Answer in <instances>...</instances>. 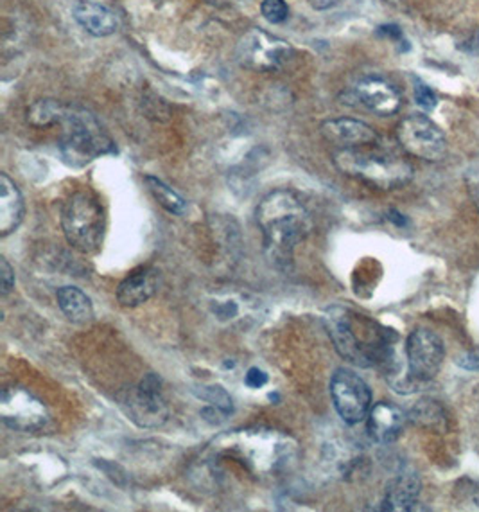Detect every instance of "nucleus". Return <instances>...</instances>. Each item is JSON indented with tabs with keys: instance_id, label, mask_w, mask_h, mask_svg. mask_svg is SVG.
Here are the masks:
<instances>
[{
	"instance_id": "1",
	"label": "nucleus",
	"mask_w": 479,
	"mask_h": 512,
	"mask_svg": "<svg viewBox=\"0 0 479 512\" xmlns=\"http://www.w3.org/2000/svg\"><path fill=\"white\" fill-rule=\"evenodd\" d=\"M257 223L264 236V250L278 270H289L293 252L313 230V218L304 202L289 189L266 195L257 211Z\"/></svg>"
},
{
	"instance_id": "2",
	"label": "nucleus",
	"mask_w": 479,
	"mask_h": 512,
	"mask_svg": "<svg viewBox=\"0 0 479 512\" xmlns=\"http://www.w3.org/2000/svg\"><path fill=\"white\" fill-rule=\"evenodd\" d=\"M327 333L340 356L357 366H388L397 335L364 315L333 306L324 316Z\"/></svg>"
},
{
	"instance_id": "3",
	"label": "nucleus",
	"mask_w": 479,
	"mask_h": 512,
	"mask_svg": "<svg viewBox=\"0 0 479 512\" xmlns=\"http://www.w3.org/2000/svg\"><path fill=\"white\" fill-rule=\"evenodd\" d=\"M58 125L64 126L60 149L69 166L81 167L103 155L115 153L114 141L105 134L95 115L86 108L64 105Z\"/></svg>"
},
{
	"instance_id": "4",
	"label": "nucleus",
	"mask_w": 479,
	"mask_h": 512,
	"mask_svg": "<svg viewBox=\"0 0 479 512\" xmlns=\"http://www.w3.org/2000/svg\"><path fill=\"white\" fill-rule=\"evenodd\" d=\"M333 160L343 175L384 191L406 186L413 176V167L404 158L372 153L361 147L338 149Z\"/></svg>"
},
{
	"instance_id": "5",
	"label": "nucleus",
	"mask_w": 479,
	"mask_h": 512,
	"mask_svg": "<svg viewBox=\"0 0 479 512\" xmlns=\"http://www.w3.org/2000/svg\"><path fill=\"white\" fill-rule=\"evenodd\" d=\"M62 228L72 248L81 254L97 252L106 228L103 206L90 193L70 195L62 207Z\"/></svg>"
},
{
	"instance_id": "6",
	"label": "nucleus",
	"mask_w": 479,
	"mask_h": 512,
	"mask_svg": "<svg viewBox=\"0 0 479 512\" xmlns=\"http://www.w3.org/2000/svg\"><path fill=\"white\" fill-rule=\"evenodd\" d=\"M408 374L395 387L401 394H410L434 379L444 366L445 347L442 338L429 329H414L406 340Z\"/></svg>"
},
{
	"instance_id": "7",
	"label": "nucleus",
	"mask_w": 479,
	"mask_h": 512,
	"mask_svg": "<svg viewBox=\"0 0 479 512\" xmlns=\"http://www.w3.org/2000/svg\"><path fill=\"white\" fill-rule=\"evenodd\" d=\"M291 56L293 47L287 40L259 27L248 29L235 47L239 65L254 73H274L284 67Z\"/></svg>"
},
{
	"instance_id": "8",
	"label": "nucleus",
	"mask_w": 479,
	"mask_h": 512,
	"mask_svg": "<svg viewBox=\"0 0 479 512\" xmlns=\"http://www.w3.org/2000/svg\"><path fill=\"white\" fill-rule=\"evenodd\" d=\"M0 417L5 427L22 434H35L49 425L47 407L24 387L4 388L0 399Z\"/></svg>"
},
{
	"instance_id": "9",
	"label": "nucleus",
	"mask_w": 479,
	"mask_h": 512,
	"mask_svg": "<svg viewBox=\"0 0 479 512\" xmlns=\"http://www.w3.org/2000/svg\"><path fill=\"white\" fill-rule=\"evenodd\" d=\"M331 397L338 416L348 425L364 421L372 408V392L366 381L350 368H338L331 379Z\"/></svg>"
},
{
	"instance_id": "10",
	"label": "nucleus",
	"mask_w": 479,
	"mask_h": 512,
	"mask_svg": "<svg viewBox=\"0 0 479 512\" xmlns=\"http://www.w3.org/2000/svg\"><path fill=\"white\" fill-rule=\"evenodd\" d=\"M397 139L410 155L427 162H440L447 155L445 134L436 123L422 114H413L401 121L397 126Z\"/></svg>"
},
{
	"instance_id": "11",
	"label": "nucleus",
	"mask_w": 479,
	"mask_h": 512,
	"mask_svg": "<svg viewBox=\"0 0 479 512\" xmlns=\"http://www.w3.org/2000/svg\"><path fill=\"white\" fill-rule=\"evenodd\" d=\"M128 416L145 428H155L165 423L169 410L162 396V381L156 374H145L134 392H128L121 401Z\"/></svg>"
},
{
	"instance_id": "12",
	"label": "nucleus",
	"mask_w": 479,
	"mask_h": 512,
	"mask_svg": "<svg viewBox=\"0 0 479 512\" xmlns=\"http://www.w3.org/2000/svg\"><path fill=\"white\" fill-rule=\"evenodd\" d=\"M357 101L377 115H394L401 110L403 97L399 90L381 77H364L355 85Z\"/></svg>"
},
{
	"instance_id": "13",
	"label": "nucleus",
	"mask_w": 479,
	"mask_h": 512,
	"mask_svg": "<svg viewBox=\"0 0 479 512\" xmlns=\"http://www.w3.org/2000/svg\"><path fill=\"white\" fill-rule=\"evenodd\" d=\"M320 132L327 143L340 149L370 146L379 143V136L370 125L350 117L329 119L320 126Z\"/></svg>"
},
{
	"instance_id": "14",
	"label": "nucleus",
	"mask_w": 479,
	"mask_h": 512,
	"mask_svg": "<svg viewBox=\"0 0 479 512\" xmlns=\"http://www.w3.org/2000/svg\"><path fill=\"white\" fill-rule=\"evenodd\" d=\"M70 11L74 20L92 36L95 38H106L112 36L117 27L119 20L115 13L94 0H72Z\"/></svg>"
},
{
	"instance_id": "15",
	"label": "nucleus",
	"mask_w": 479,
	"mask_h": 512,
	"mask_svg": "<svg viewBox=\"0 0 479 512\" xmlns=\"http://www.w3.org/2000/svg\"><path fill=\"white\" fill-rule=\"evenodd\" d=\"M368 436L379 444H390L403 434L406 416L392 403H377L368 414Z\"/></svg>"
},
{
	"instance_id": "16",
	"label": "nucleus",
	"mask_w": 479,
	"mask_h": 512,
	"mask_svg": "<svg viewBox=\"0 0 479 512\" xmlns=\"http://www.w3.org/2000/svg\"><path fill=\"white\" fill-rule=\"evenodd\" d=\"M158 288V272L155 268H140L126 277L117 288V300L125 307H137L147 302Z\"/></svg>"
},
{
	"instance_id": "17",
	"label": "nucleus",
	"mask_w": 479,
	"mask_h": 512,
	"mask_svg": "<svg viewBox=\"0 0 479 512\" xmlns=\"http://www.w3.org/2000/svg\"><path fill=\"white\" fill-rule=\"evenodd\" d=\"M420 487L422 484L416 473L403 471L388 484L386 497L383 500V511H411L416 506Z\"/></svg>"
},
{
	"instance_id": "18",
	"label": "nucleus",
	"mask_w": 479,
	"mask_h": 512,
	"mask_svg": "<svg viewBox=\"0 0 479 512\" xmlns=\"http://www.w3.org/2000/svg\"><path fill=\"white\" fill-rule=\"evenodd\" d=\"M24 218V198L16 184L5 175H0V236L5 237L18 228Z\"/></svg>"
},
{
	"instance_id": "19",
	"label": "nucleus",
	"mask_w": 479,
	"mask_h": 512,
	"mask_svg": "<svg viewBox=\"0 0 479 512\" xmlns=\"http://www.w3.org/2000/svg\"><path fill=\"white\" fill-rule=\"evenodd\" d=\"M56 300L64 315L74 324H86L94 318L90 296L75 286H64L56 293Z\"/></svg>"
},
{
	"instance_id": "20",
	"label": "nucleus",
	"mask_w": 479,
	"mask_h": 512,
	"mask_svg": "<svg viewBox=\"0 0 479 512\" xmlns=\"http://www.w3.org/2000/svg\"><path fill=\"white\" fill-rule=\"evenodd\" d=\"M149 193L153 195V198L171 215H176V216H184L187 213V202L176 193L173 191L169 186H165L160 178L156 176H151L147 175L144 178Z\"/></svg>"
},
{
	"instance_id": "21",
	"label": "nucleus",
	"mask_w": 479,
	"mask_h": 512,
	"mask_svg": "<svg viewBox=\"0 0 479 512\" xmlns=\"http://www.w3.org/2000/svg\"><path fill=\"white\" fill-rule=\"evenodd\" d=\"M65 103H60L56 99H40L35 101L27 110V121L29 125L36 128H47L60 123V115Z\"/></svg>"
},
{
	"instance_id": "22",
	"label": "nucleus",
	"mask_w": 479,
	"mask_h": 512,
	"mask_svg": "<svg viewBox=\"0 0 479 512\" xmlns=\"http://www.w3.org/2000/svg\"><path fill=\"white\" fill-rule=\"evenodd\" d=\"M200 397L208 401L210 405H214L223 416L232 414V397L228 396V392L223 387H219V385L204 387L200 392Z\"/></svg>"
},
{
	"instance_id": "23",
	"label": "nucleus",
	"mask_w": 479,
	"mask_h": 512,
	"mask_svg": "<svg viewBox=\"0 0 479 512\" xmlns=\"http://www.w3.org/2000/svg\"><path fill=\"white\" fill-rule=\"evenodd\" d=\"M413 419L420 425H429V427H436L438 423L445 421L444 410L436 405V403H420L414 410H413Z\"/></svg>"
},
{
	"instance_id": "24",
	"label": "nucleus",
	"mask_w": 479,
	"mask_h": 512,
	"mask_svg": "<svg viewBox=\"0 0 479 512\" xmlns=\"http://www.w3.org/2000/svg\"><path fill=\"white\" fill-rule=\"evenodd\" d=\"M261 13L270 24H282L289 16V5L285 0H263Z\"/></svg>"
},
{
	"instance_id": "25",
	"label": "nucleus",
	"mask_w": 479,
	"mask_h": 512,
	"mask_svg": "<svg viewBox=\"0 0 479 512\" xmlns=\"http://www.w3.org/2000/svg\"><path fill=\"white\" fill-rule=\"evenodd\" d=\"M414 101H416V105H418L420 108H424L425 112L434 110V106H436V103H438L434 92H433L425 83H422V81H416V83H414Z\"/></svg>"
},
{
	"instance_id": "26",
	"label": "nucleus",
	"mask_w": 479,
	"mask_h": 512,
	"mask_svg": "<svg viewBox=\"0 0 479 512\" xmlns=\"http://www.w3.org/2000/svg\"><path fill=\"white\" fill-rule=\"evenodd\" d=\"M0 285H2V295H7L15 286V272L5 257H0Z\"/></svg>"
},
{
	"instance_id": "27",
	"label": "nucleus",
	"mask_w": 479,
	"mask_h": 512,
	"mask_svg": "<svg viewBox=\"0 0 479 512\" xmlns=\"http://www.w3.org/2000/svg\"><path fill=\"white\" fill-rule=\"evenodd\" d=\"M244 383L250 388H263L268 383V374L257 366H252L244 376Z\"/></svg>"
},
{
	"instance_id": "28",
	"label": "nucleus",
	"mask_w": 479,
	"mask_h": 512,
	"mask_svg": "<svg viewBox=\"0 0 479 512\" xmlns=\"http://www.w3.org/2000/svg\"><path fill=\"white\" fill-rule=\"evenodd\" d=\"M379 35H384L386 38H390L394 42H399V45H404L406 49L410 47L408 40H404V35H403V31L397 25H381L379 27Z\"/></svg>"
},
{
	"instance_id": "29",
	"label": "nucleus",
	"mask_w": 479,
	"mask_h": 512,
	"mask_svg": "<svg viewBox=\"0 0 479 512\" xmlns=\"http://www.w3.org/2000/svg\"><path fill=\"white\" fill-rule=\"evenodd\" d=\"M458 366L467 368V370H478L479 372V353H467L460 356Z\"/></svg>"
},
{
	"instance_id": "30",
	"label": "nucleus",
	"mask_w": 479,
	"mask_h": 512,
	"mask_svg": "<svg viewBox=\"0 0 479 512\" xmlns=\"http://www.w3.org/2000/svg\"><path fill=\"white\" fill-rule=\"evenodd\" d=\"M217 7H243V5H250L254 0H206Z\"/></svg>"
},
{
	"instance_id": "31",
	"label": "nucleus",
	"mask_w": 479,
	"mask_h": 512,
	"mask_svg": "<svg viewBox=\"0 0 479 512\" xmlns=\"http://www.w3.org/2000/svg\"><path fill=\"white\" fill-rule=\"evenodd\" d=\"M342 0H309V5L316 11H327V9H333L340 4Z\"/></svg>"
},
{
	"instance_id": "32",
	"label": "nucleus",
	"mask_w": 479,
	"mask_h": 512,
	"mask_svg": "<svg viewBox=\"0 0 479 512\" xmlns=\"http://www.w3.org/2000/svg\"><path fill=\"white\" fill-rule=\"evenodd\" d=\"M388 2H397V0H388Z\"/></svg>"
}]
</instances>
